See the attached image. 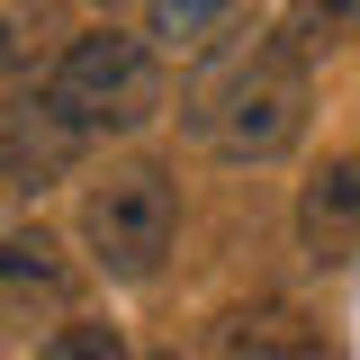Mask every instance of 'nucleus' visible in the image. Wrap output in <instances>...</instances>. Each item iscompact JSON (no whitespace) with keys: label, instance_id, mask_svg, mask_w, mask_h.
I'll return each mask as SVG.
<instances>
[{"label":"nucleus","instance_id":"1","mask_svg":"<svg viewBox=\"0 0 360 360\" xmlns=\"http://www.w3.org/2000/svg\"><path fill=\"white\" fill-rule=\"evenodd\" d=\"M37 108L54 135L72 144H108V135H144L162 117V45L153 37H127L117 18H99L45 63L37 82Z\"/></svg>","mask_w":360,"mask_h":360},{"label":"nucleus","instance_id":"2","mask_svg":"<svg viewBox=\"0 0 360 360\" xmlns=\"http://www.w3.org/2000/svg\"><path fill=\"white\" fill-rule=\"evenodd\" d=\"M307 108H315L307 63H297L288 45H252V54H234L225 72L198 82L189 127H198V144H207L217 162H279V153H297Z\"/></svg>","mask_w":360,"mask_h":360},{"label":"nucleus","instance_id":"3","mask_svg":"<svg viewBox=\"0 0 360 360\" xmlns=\"http://www.w3.org/2000/svg\"><path fill=\"white\" fill-rule=\"evenodd\" d=\"M172 243H180V189L162 162H117V172H99L82 189V252L99 279L144 288L172 262Z\"/></svg>","mask_w":360,"mask_h":360},{"label":"nucleus","instance_id":"4","mask_svg":"<svg viewBox=\"0 0 360 360\" xmlns=\"http://www.w3.org/2000/svg\"><path fill=\"white\" fill-rule=\"evenodd\" d=\"M297 252L315 270L360 262V153H324L297 189Z\"/></svg>","mask_w":360,"mask_h":360},{"label":"nucleus","instance_id":"5","mask_svg":"<svg viewBox=\"0 0 360 360\" xmlns=\"http://www.w3.org/2000/svg\"><path fill=\"white\" fill-rule=\"evenodd\" d=\"M0 297H9V324H37V315L72 307V279H63V252L45 225H9L0 243Z\"/></svg>","mask_w":360,"mask_h":360},{"label":"nucleus","instance_id":"6","mask_svg":"<svg viewBox=\"0 0 360 360\" xmlns=\"http://www.w3.org/2000/svg\"><path fill=\"white\" fill-rule=\"evenodd\" d=\"M217 360H315V324L288 297H252L217 324Z\"/></svg>","mask_w":360,"mask_h":360},{"label":"nucleus","instance_id":"7","mask_svg":"<svg viewBox=\"0 0 360 360\" xmlns=\"http://www.w3.org/2000/svg\"><path fill=\"white\" fill-rule=\"evenodd\" d=\"M270 45H288L297 63H324V54L360 45V0H288L279 27H270Z\"/></svg>","mask_w":360,"mask_h":360},{"label":"nucleus","instance_id":"8","mask_svg":"<svg viewBox=\"0 0 360 360\" xmlns=\"http://www.w3.org/2000/svg\"><path fill=\"white\" fill-rule=\"evenodd\" d=\"M234 18H243V0H144V37L162 45V54H198Z\"/></svg>","mask_w":360,"mask_h":360},{"label":"nucleus","instance_id":"9","mask_svg":"<svg viewBox=\"0 0 360 360\" xmlns=\"http://www.w3.org/2000/svg\"><path fill=\"white\" fill-rule=\"evenodd\" d=\"M37 360H127V333H117L108 315H63L37 342Z\"/></svg>","mask_w":360,"mask_h":360},{"label":"nucleus","instance_id":"10","mask_svg":"<svg viewBox=\"0 0 360 360\" xmlns=\"http://www.w3.org/2000/svg\"><path fill=\"white\" fill-rule=\"evenodd\" d=\"M45 18V0H9V72L27 63V27Z\"/></svg>","mask_w":360,"mask_h":360},{"label":"nucleus","instance_id":"11","mask_svg":"<svg viewBox=\"0 0 360 360\" xmlns=\"http://www.w3.org/2000/svg\"><path fill=\"white\" fill-rule=\"evenodd\" d=\"M90 9H99V18H117V9H127V0H90Z\"/></svg>","mask_w":360,"mask_h":360},{"label":"nucleus","instance_id":"12","mask_svg":"<svg viewBox=\"0 0 360 360\" xmlns=\"http://www.w3.org/2000/svg\"><path fill=\"white\" fill-rule=\"evenodd\" d=\"M153 360H180V352H153Z\"/></svg>","mask_w":360,"mask_h":360}]
</instances>
